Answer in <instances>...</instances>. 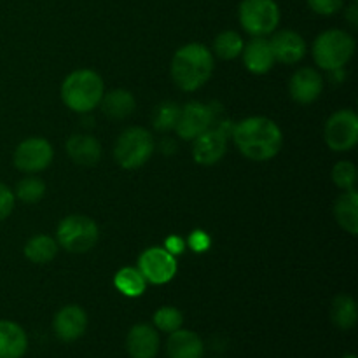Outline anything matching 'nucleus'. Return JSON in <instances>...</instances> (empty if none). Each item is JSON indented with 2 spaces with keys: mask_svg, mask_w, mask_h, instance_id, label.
<instances>
[{
  "mask_svg": "<svg viewBox=\"0 0 358 358\" xmlns=\"http://www.w3.org/2000/svg\"><path fill=\"white\" fill-rule=\"evenodd\" d=\"M234 145L250 161H269L282 150L283 135L275 121L254 115L238 122L231 129Z\"/></svg>",
  "mask_w": 358,
  "mask_h": 358,
  "instance_id": "f257e3e1",
  "label": "nucleus"
},
{
  "mask_svg": "<svg viewBox=\"0 0 358 358\" xmlns=\"http://www.w3.org/2000/svg\"><path fill=\"white\" fill-rule=\"evenodd\" d=\"M215 66L213 52L203 44H187L171 59V79L185 93L198 91L210 80Z\"/></svg>",
  "mask_w": 358,
  "mask_h": 358,
  "instance_id": "f03ea898",
  "label": "nucleus"
},
{
  "mask_svg": "<svg viewBox=\"0 0 358 358\" xmlns=\"http://www.w3.org/2000/svg\"><path fill=\"white\" fill-rule=\"evenodd\" d=\"M105 94V84L96 72L80 69L70 73L62 84V100L77 114H90L100 105Z\"/></svg>",
  "mask_w": 358,
  "mask_h": 358,
  "instance_id": "7ed1b4c3",
  "label": "nucleus"
},
{
  "mask_svg": "<svg viewBox=\"0 0 358 358\" xmlns=\"http://www.w3.org/2000/svg\"><path fill=\"white\" fill-rule=\"evenodd\" d=\"M313 59L324 70H341L355 52V38L345 30H327L313 42Z\"/></svg>",
  "mask_w": 358,
  "mask_h": 358,
  "instance_id": "20e7f679",
  "label": "nucleus"
},
{
  "mask_svg": "<svg viewBox=\"0 0 358 358\" xmlns=\"http://www.w3.org/2000/svg\"><path fill=\"white\" fill-rule=\"evenodd\" d=\"M156 143L152 135L145 128L133 126L119 135L114 147V157L124 170H138L152 157Z\"/></svg>",
  "mask_w": 358,
  "mask_h": 358,
  "instance_id": "39448f33",
  "label": "nucleus"
},
{
  "mask_svg": "<svg viewBox=\"0 0 358 358\" xmlns=\"http://www.w3.org/2000/svg\"><path fill=\"white\" fill-rule=\"evenodd\" d=\"M100 231L96 222L86 215H69L59 222L56 231L58 247L72 254H84L96 245Z\"/></svg>",
  "mask_w": 358,
  "mask_h": 358,
  "instance_id": "423d86ee",
  "label": "nucleus"
},
{
  "mask_svg": "<svg viewBox=\"0 0 358 358\" xmlns=\"http://www.w3.org/2000/svg\"><path fill=\"white\" fill-rule=\"evenodd\" d=\"M280 7L275 0H241L238 17L252 37H268L280 23Z\"/></svg>",
  "mask_w": 358,
  "mask_h": 358,
  "instance_id": "0eeeda50",
  "label": "nucleus"
},
{
  "mask_svg": "<svg viewBox=\"0 0 358 358\" xmlns=\"http://www.w3.org/2000/svg\"><path fill=\"white\" fill-rule=\"evenodd\" d=\"M325 143L334 152H348L358 143V115L350 108L334 112L325 122Z\"/></svg>",
  "mask_w": 358,
  "mask_h": 358,
  "instance_id": "6e6552de",
  "label": "nucleus"
},
{
  "mask_svg": "<svg viewBox=\"0 0 358 358\" xmlns=\"http://www.w3.org/2000/svg\"><path fill=\"white\" fill-rule=\"evenodd\" d=\"M52 157H55V150L51 143L42 136H31V138L23 140L14 149L13 163L23 173L34 175L45 170L52 163Z\"/></svg>",
  "mask_w": 358,
  "mask_h": 358,
  "instance_id": "1a4fd4ad",
  "label": "nucleus"
},
{
  "mask_svg": "<svg viewBox=\"0 0 358 358\" xmlns=\"http://www.w3.org/2000/svg\"><path fill=\"white\" fill-rule=\"evenodd\" d=\"M138 271L142 273L145 282L152 285H164L171 282L177 273V259L166 248H147L138 257Z\"/></svg>",
  "mask_w": 358,
  "mask_h": 358,
  "instance_id": "9d476101",
  "label": "nucleus"
},
{
  "mask_svg": "<svg viewBox=\"0 0 358 358\" xmlns=\"http://www.w3.org/2000/svg\"><path fill=\"white\" fill-rule=\"evenodd\" d=\"M215 124V114L213 108L208 105L199 103V101H191L185 107L180 108L178 121L175 124V131L185 142H192L196 136L205 133L206 129Z\"/></svg>",
  "mask_w": 358,
  "mask_h": 358,
  "instance_id": "9b49d317",
  "label": "nucleus"
},
{
  "mask_svg": "<svg viewBox=\"0 0 358 358\" xmlns=\"http://www.w3.org/2000/svg\"><path fill=\"white\" fill-rule=\"evenodd\" d=\"M229 135L219 128H208L192 140V157L201 166H213L224 157L227 150Z\"/></svg>",
  "mask_w": 358,
  "mask_h": 358,
  "instance_id": "f8f14e48",
  "label": "nucleus"
},
{
  "mask_svg": "<svg viewBox=\"0 0 358 358\" xmlns=\"http://www.w3.org/2000/svg\"><path fill=\"white\" fill-rule=\"evenodd\" d=\"M324 91V79L320 72L311 66H303L296 70L294 76L290 77L289 93L292 100L299 105H310L320 98Z\"/></svg>",
  "mask_w": 358,
  "mask_h": 358,
  "instance_id": "ddd939ff",
  "label": "nucleus"
},
{
  "mask_svg": "<svg viewBox=\"0 0 358 358\" xmlns=\"http://www.w3.org/2000/svg\"><path fill=\"white\" fill-rule=\"evenodd\" d=\"M271 42L275 62L285 63V65H296L306 56V42L297 31L280 30L269 38Z\"/></svg>",
  "mask_w": 358,
  "mask_h": 358,
  "instance_id": "4468645a",
  "label": "nucleus"
},
{
  "mask_svg": "<svg viewBox=\"0 0 358 358\" xmlns=\"http://www.w3.org/2000/svg\"><path fill=\"white\" fill-rule=\"evenodd\" d=\"M52 327H55V334L58 336V339L65 343L76 341L87 329L86 311L79 306H73V304L62 308L56 313Z\"/></svg>",
  "mask_w": 358,
  "mask_h": 358,
  "instance_id": "2eb2a0df",
  "label": "nucleus"
},
{
  "mask_svg": "<svg viewBox=\"0 0 358 358\" xmlns=\"http://www.w3.org/2000/svg\"><path fill=\"white\" fill-rule=\"evenodd\" d=\"M243 65L248 72L255 76H264L275 66V55H273L271 42L266 37H254L243 45Z\"/></svg>",
  "mask_w": 358,
  "mask_h": 358,
  "instance_id": "dca6fc26",
  "label": "nucleus"
},
{
  "mask_svg": "<svg viewBox=\"0 0 358 358\" xmlns=\"http://www.w3.org/2000/svg\"><path fill=\"white\" fill-rule=\"evenodd\" d=\"M159 334L152 325L138 324L131 327L126 338V348L131 358H156L159 353Z\"/></svg>",
  "mask_w": 358,
  "mask_h": 358,
  "instance_id": "f3484780",
  "label": "nucleus"
},
{
  "mask_svg": "<svg viewBox=\"0 0 358 358\" xmlns=\"http://www.w3.org/2000/svg\"><path fill=\"white\" fill-rule=\"evenodd\" d=\"M65 147L70 159L79 166H94L101 157L100 142L91 135H72L66 140Z\"/></svg>",
  "mask_w": 358,
  "mask_h": 358,
  "instance_id": "a211bd4d",
  "label": "nucleus"
},
{
  "mask_svg": "<svg viewBox=\"0 0 358 358\" xmlns=\"http://www.w3.org/2000/svg\"><path fill=\"white\" fill-rule=\"evenodd\" d=\"M166 352L170 358H203L205 345L196 332L178 329L168 338Z\"/></svg>",
  "mask_w": 358,
  "mask_h": 358,
  "instance_id": "6ab92c4d",
  "label": "nucleus"
},
{
  "mask_svg": "<svg viewBox=\"0 0 358 358\" xmlns=\"http://www.w3.org/2000/svg\"><path fill=\"white\" fill-rule=\"evenodd\" d=\"M28 338L21 325L0 320V358H21L27 353Z\"/></svg>",
  "mask_w": 358,
  "mask_h": 358,
  "instance_id": "aec40b11",
  "label": "nucleus"
},
{
  "mask_svg": "<svg viewBox=\"0 0 358 358\" xmlns=\"http://www.w3.org/2000/svg\"><path fill=\"white\" fill-rule=\"evenodd\" d=\"M100 107L105 117H108L110 121H122L135 112L136 101L129 91L112 90L107 94H103Z\"/></svg>",
  "mask_w": 358,
  "mask_h": 358,
  "instance_id": "412c9836",
  "label": "nucleus"
},
{
  "mask_svg": "<svg viewBox=\"0 0 358 358\" xmlns=\"http://www.w3.org/2000/svg\"><path fill=\"white\" fill-rule=\"evenodd\" d=\"M334 217L339 226L352 236L358 234V192L348 189L334 203Z\"/></svg>",
  "mask_w": 358,
  "mask_h": 358,
  "instance_id": "4be33fe9",
  "label": "nucleus"
},
{
  "mask_svg": "<svg viewBox=\"0 0 358 358\" xmlns=\"http://www.w3.org/2000/svg\"><path fill=\"white\" fill-rule=\"evenodd\" d=\"M58 248V241L55 238L48 236V234H37L31 240H28L23 252L28 261L35 262V264H48L56 257Z\"/></svg>",
  "mask_w": 358,
  "mask_h": 358,
  "instance_id": "5701e85b",
  "label": "nucleus"
},
{
  "mask_svg": "<svg viewBox=\"0 0 358 358\" xmlns=\"http://www.w3.org/2000/svg\"><path fill=\"white\" fill-rule=\"evenodd\" d=\"M357 304L353 297L338 296L331 304V320L336 327L350 331L357 325Z\"/></svg>",
  "mask_w": 358,
  "mask_h": 358,
  "instance_id": "b1692460",
  "label": "nucleus"
},
{
  "mask_svg": "<svg viewBox=\"0 0 358 358\" xmlns=\"http://www.w3.org/2000/svg\"><path fill=\"white\" fill-rule=\"evenodd\" d=\"M114 285L122 296L138 297L145 292L147 282L142 276V273L138 271V268H122L115 275Z\"/></svg>",
  "mask_w": 358,
  "mask_h": 358,
  "instance_id": "393cba45",
  "label": "nucleus"
},
{
  "mask_svg": "<svg viewBox=\"0 0 358 358\" xmlns=\"http://www.w3.org/2000/svg\"><path fill=\"white\" fill-rule=\"evenodd\" d=\"M243 45L245 42L238 31H220L215 37V41H213V55L219 56L220 59H234L238 56H241Z\"/></svg>",
  "mask_w": 358,
  "mask_h": 358,
  "instance_id": "a878e982",
  "label": "nucleus"
},
{
  "mask_svg": "<svg viewBox=\"0 0 358 358\" xmlns=\"http://www.w3.org/2000/svg\"><path fill=\"white\" fill-rule=\"evenodd\" d=\"M45 194V184L41 180V178L34 177V175H28V177L21 178L16 185V191H14V196L20 201L27 203V205H34V203H38Z\"/></svg>",
  "mask_w": 358,
  "mask_h": 358,
  "instance_id": "bb28decb",
  "label": "nucleus"
},
{
  "mask_svg": "<svg viewBox=\"0 0 358 358\" xmlns=\"http://www.w3.org/2000/svg\"><path fill=\"white\" fill-rule=\"evenodd\" d=\"M180 107L173 101H163L156 107L152 114V124L157 131H170L175 129V124L178 121Z\"/></svg>",
  "mask_w": 358,
  "mask_h": 358,
  "instance_id": "cd10ccee",
  "label": "nucleus"
},
{
  "mask_svg": "<svg viewBox=\"0 0 358 358\" xmlns=\"http://www.w3.org/2000/svg\"><path fill=\"white\" fill-rule=\"evenodd\" d=\"M184 324V315L177 310V308L164 306L154 313V325L157 331H163L171 334V332L178 331Z\"/></svg>",
  "mask_w": 358,
  "mask_h": 358,
  "instance_id": "c85d7f7f",
  "label": "nucleus"
},
{
  "mask_svg": "<svg viewBox=\"0 0 358 358\" xmlns=\"http://www.w3.org/2000/svg\"><path fill=\"white\" fill-rule=\"evenodd\" d=\"M332 180L343 191L348 189H355L357 184V168L352 161H339L334 168H332Z\"/></svg>",
  "mask_w": 358,
  "mask_h": 358,
  "instance_id": "c756f323",
  "label": "nucleus"
},
{
  "mask_svg": "<svg viewBox=\"0 0 358 358\" xmlns=\"http://www.w3.org/2000/svg\"><path fill=\"white\" fill-rule=\"evenodd\" d=\"M308 6L320 16H334L345 7V0H308Z\"/></svg>",
  "mask_w": 358,
  "mask_h": 358,
  "instance_id": "7c9ffc66",
  "label": "nucleus"
},
{
  "mask_svg": "<svg viewBox=\"0 0 358 358\" xmlns=\"http://www.w3.org/2000/svg\"><path fill=\"white\" fill-rule=\"evenodd\" d=\"M14 205H16V196L6 184L0 182V222L6 220L13 213Z\"/></svg>",
  "mask_w": 358,
  "mask_h": 358,
  "instance_id": "2f4dec72",
  "label": "nucleus"
},
{
  "mask_svg": "<svg viewBox=\"0 0 358 358\" xmlns=\"http://www.w3.org/2000/svg\"><path fill=\"white\" fill-rule=\"evenodd\" d=\"M189 243H191V248L196 252H203L210 247V238L206 236V233L203 231H194L189 238Z\"/></svg>",
  "mask_w": 358,
  "mask_h": 358,
  "instance_id": "473e14b6",
  "label": "nucleus"
},
{
  "mask_svg": "<svg viewBox=\"0 0 358 358\" xmlns=\"http://www.w3.org/2000/svg\"><path fill=\"white\" fill-rule=\"evenodd\" d=\"M345 16H346V21H348V23L352 24L353 28L358 27V6H357V2H352L348 7H346Z\"/></svg>",
  "mask_w": 358,
  "mask_h": 358,
  "instance_id": "72a5a7b5",
  "label": "nucleus"
},
{
  "mask_svg": "<svg viewBox=\"0 0 358 358\" xmlns=\"http://www.w3.org/2000/svg\"><path fill=\"white\" fill-rule=\"evenodd\" d=\"M166 250L170 252V254H182L184 252V241L180 240V238L173 236V238H168L166 241Z\"/></svg>",
  "mask_w": 358,
  "mask_h": 358,
  "instance_id": "f704fd0d",
  "label": "nucleus"
},
{
  "mask_svg": "<svg viewBox=\"0 0 358 358\" xmlns=\"http://www.w3.org/2000/svg\"><path fill=\"white\" fill-rule=\"evenodd\" d=\"M343 358H357L355 355H346V357H343Z\"/></svg>",
  "mask_w": 358,
  "mask_h": 358,
  "instance_id": "c9c22d12",
  "label": "nucleus"
},
{
  "mask_svg": "<svg viewBox=\"0 0 358 358\" xmlns=\"http://www.w3.org/2000/svg\"><path fill=\"white\" fill-rule=\"evenodd\" d=\"M352 2H357V0H352Z\"/></svg>",
  "mask_w": 358,
  "mask_h": 358,
  "instance_id": "e433bc0d",
  "label": "nucleus"
}]
</instances>
